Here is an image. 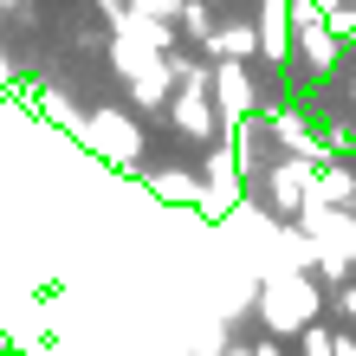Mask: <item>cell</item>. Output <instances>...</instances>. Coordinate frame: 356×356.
Instances as JSON below:
<instances>
[{"mask_svg":"<svg viewBox=\"0 0 356 356\" xmlns=\"http://www.w3.org/2000/svg\"><path fill=\"white\" fill-rule=\"evenodd\" d=\"M253 356H285V350H279V337H272V330H266V337L253 343Z\"/></svg>","mask_w":356,"mask_h":356,"instance_id":"16","label":"cell"},{"mask_svg":"<svg viewBox=\"0 0 356 356\" xmlns=\"http://www.w3.org/2000/svg\"><path fill=\"white\" fill-rule=\"evenodd\" d=\"M220 356H253V343H220Z\"/></svg>","mask_w":356,"mask_h":356,"instance_id":"18","label":"cell"},{"mask_svg":"<svg viewBox=\"0 0 356 356\" xmlns=\"http://www.w3.org/2000/svg\"><path fill=\"white\" fill-rule=\"evenodd\" d=\"M207 97H214V117H220V130L227 123H246V117H259V85H253V72H246V58H214L207 65Z\"/></svg>","mask_w":356,"mask_h":356,"instance_id":"4","label":"cell"},{"mask_svg":"<svg viewBox=\"0 0 356 356\" xmlns=\"http://www.w3.org/2000/svg\"><path fill=\"white\" fill-rule=\"evenodd\" d=\"M253 311L272 337H298V330L324 311V291L305 266H266L259 272V291H253Z\"/></svg>","mask_w":356,"mask_h":356,"instance_id":"1","label":"cell"},{"mask_svg":"<svg viewBox=\"0 0 356 356\" xmlns=\"http://www.w3.org/2000/svg\"><path fill=\"white\" fill-rule=\"evenodd\" d=\"M123 7H130V0H97V13H104V19H111V13H123Z\"/></svg>","mask_w":356,"mask_h":356,"instance_id":"17","label":"cell"},{"mask_svg":"<svg viewBox=\"0 0 356 356\" xmlns=\"http://www.w3.org/2000/svg\"><path fill=\"white\" fill-rule=\"evenodd\" d=\"M143 181H149V195L162 207H188V214H195V195H201V175L195 169H175V162H169V169H149Z\"/></svg>","mask_w":356,"mask_h":356,"instance_id":"8","label":"cell"},{"mask_svg":"<svg viewBox=\"0 0 356 356\" xmlns=\"http://www.w3.org/2000/svg\"><path fill=\"white\" fill-rule=\"evenodd\" d=\"M253 39H259V52L272 58V72H285V65H291V0H259Z\"/></svg>","mask_w":356,"mask_h":356,"instance_id":"7","label":"cell"},{"mask_svg":"<svg viewBox=\"0 0 356 356\" xmlns=\"http://www.w3.org/2000/svg\"><path fill=\"white\" fill-rule=\"evenodd\" d=\"M169 7H181V0H169Z\"/></svg>","mask_w":356,"mask_h":356,"instance_id":"23","label":"cell"},{"mask_svg":"<svg viewBox=\"0 0 356 356\" xmlns=\"http://www.w3.org/2000/svg\"><path fill=\"white\" fill-rule=\"evenodd\" d=\"M350 207H356V195H350Z\"/></svg>","mask_w":356,"mask_h":356,"instance_id":"24","label":"cell"},{"mask_svg":"<svg viewBox=\"0 0 356 356\" xmlns=\"http://www.w3.org/2000/svg\"><path fill=\"white\" fill-rule=\"evenodd\" d=\"M330 356H356V330H330Z\"/></svg>","mask_w":356,"mask_h":356,"instance_id":"15","label":"cell"},{"mask_svg":"<svg viewBox=\"0 0 356 356\" xmlns=\"http://www.w3.org/2000/svg\"><path fill=\"white\" fill-rule=\"evenodd\" d=\"M311 7H318V13H337V7H343V0H311Z\"/></svg>","mask_w":356,"mask_h":356,"instance_id":"20","label":"cell"},{"mask_svg":"<svg viewBox=\"0 0 356 356\" xmlns=\"http://www.w3.org/2000/svg\"><path fill=\"white\" fill-rule=\"evenodd\" d=\"M201 52H207V58H253L259 39H253V26H246V19H214V26H207V39H201Z\"/></svg>","mask_w":356,"mask_h":356,"instance_id":"9","label":"cell"},{"mask_svg":"<svg viewBox=\"0 0 356 356\" xmlns=\"http://www.w3.org/2000/svg\"><path fill=\"white\" fill-rule=\"evenodd\" d=\"M311 272H324V285H330V291H337V285L350 279V272H356V266H350V259L337 253V246H324V240H318V253H311Z\"/></svg>","mask_w":356,"mask_h":356,"instance_id":"12","label":"cell"},{"mask_svg":"<svg viewBox=\"0 0 356 356\" xmlns=\"http://www.w3.org/2000/svg\"><path fill=\"white\" fill-rule=\"evenodd\" d=\"M207 26H214V7H207V0H181L175 7V33H188L195 46L207 39Z\"/></svg>","mask_w":356,"mask_h":356,"instance_id":"11","label":"cell"},{"mask_svg":"<svg viewBox=\"0 0 356 356\" xmlns=\"http://www.w3.org/2000/svg\"><path fill=\"white\" fill-rule=\"evenodd\" d=\"M0 85H13V65H7V52H0Z\"/></svg>","mask_w":356,"mask_h":356,"instance_id":"19","label":"cell"},{"mask_svg":"<svg viewBox=\"0 0 356 356\" xmlns=\"http://www.w3.org/2000/svg\"><path fill=\"white\" fill-rule=\"evenodd\" d=\"M298 356H330V330H318V318L298 330Z\"/></svg>","mask_w":356,"mask_h":356,"instance_id":"13","label":"cell"},{"mask_svg":"<svg viewBox=\"0 0 356 356\" xmlns=\"http://www.w3.org/2000/svg\"><path fill=\"white\" fill-rule=\"evenodd\" d=\"M337 311H343V324H350V330H356V285H350V279H343V285H337Z\"/></svg>","mask_w":356,"mask_h":356,"instance_id":"14","label":"cell"},{"mask_svg":"<svg viewBox=\"0 0 356 356\" xmlns=\"http://www.w3.org/2000/svg\"><path fill=\"white\" fill-rule=\"evenodd\" d=\"M33 104H39V117H46L52 130H65V136H78V123H85V111H78L72 97H58V91H33Z\"/></svg>","mask_w":356,"mask_h":356,"instance_id":"10","label":"cell"},{"mask_svg":"<svg viewBox=\"0 0 356 356\" xmlns=\"http://www.w3.org/2000/svg\"><path fill=\"white\" fill-rule=\"evenodd\" d=\"M350 104H356V78H350Z\"/></svg>","mask_w":356,"mask_h":356,"instance_id":"22","label":"cell"},{"mask_svg":"<svg viewBox=\"0 0 356 356\" xmlns=\"http://www.w3.org/2000/svg\"><path fill=\"white\" fill-rule=\"evenodd\" d=\"M350 7H356V0H350Z\"/></svg>","mask_w":356,"mask_h":356,"instance_id":"25","label":"cell"},{"mask_svg":"<svg viewBox=\"0 0 356 356\" xmlns=\"http://www.w3.org/2000/svg\"><path fill=\"white\" fill-rule=\"evenodd\" d=\"M253 181L266 188V201H272V214H285V220H291V214H298V201H305V181H311V162H305V156H285V149H279V156H266V169H259Z\"/></svg>","mask_w":356,"mask_h":356,"instance_id":"6","label":"cell"},{"mask_svg":"<svg viewBox=\"0 0 356 356\" xmlns=\"http://www.w3.org/2000/svg\"><path fill=\"white\" fill-rule=\"evenodd\" d=\"M305 227L311 240H324V246H337V253L356 266V207H343V201H318V195H305L298 201V214H291Z\"/></svg>","mask_w":356,"mask_h":356,"instance_id":"5","label":"cell"},{"mask_svg":"<svg viewBox=\"0 0 356 356\" xmlns=\"http://www.w3.org/2000/svg\"><path fill=\"white\" fill-rule=\"evenodd\" d=\"M78 143L97 156V162H111V169H143V123L136 111H85V123H78Z\"/></svg>","mask_w":356,"mask_h":356,"instance_id":"3","label":"cell"},{"mask_svg":"<svg viewBox=\"0 0 356 356\" xmlns=\"http://www.w3.org/2000/svg\"><path fill=\"white\" fill-rule=\"evenodd\" d=\"M13 7H19V0H0V13H13Z\"/></svg>","mask_w":356,"mask_h":356,"instance_id":"21","label":"cell"},{"mask_svg":"<svg viewBox=\"0 0 356 356\" xmlns=\"http://www.w3.org/2000/svg\"><path fill=\"white\" fill-rule=\"evenodd\" d=\"M162 111H169L175 136H188V143H214L220 136V117H214V97H207V65L201 58H181V78H175V91L162 97Z\"/></svg>","mask_w":356,"mask_h":356,"instance_id":"2","label":"cell"}]
</instances>
